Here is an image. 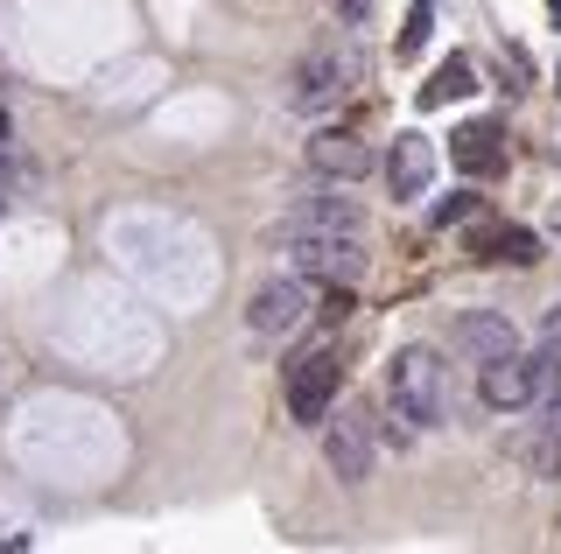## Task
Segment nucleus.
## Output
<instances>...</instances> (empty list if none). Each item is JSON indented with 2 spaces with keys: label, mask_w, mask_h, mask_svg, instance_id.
I'll return each mask as SVG.
<instances>
[{
  "label": "nucleus",
  "mask_w": 561,
  "mask_h": 554,
  "mask_svg": "<svg viewBox=\"0 0 561 554\" xmlns=\"http://www.w3.org/2000/svg\"><path fill=\"white\" fill-rule=\"evenodd\" d=\"M280 253H288V274H302V281H358L365 274V232L280 218Z\"/></svg>",
  "instance_id": "1"
},
{
  "label": "nucleus",
  "mask_w": 561,
  "mask_h": 554,
  "mask_svg": "<svg viewBox=\"0 0 561 554\" xmlns=\"http://www.w3.org/2000/svg\"><path fill=\"white\" fill-rule=\"evenodd\" d=\"M386 401L408 428H435L449 407V372L443 358L428 351V344H408V351H393V366H386Z\"/></svg>",
  "instance_id": "2"
},
{
  "label": "nucleus",
  "mask_w": 561,
  "mask_h": 554,
  "mask_svg": "<svg viewBox=\"0 0 561 554\" xmlns=\"http://www.w3.org/2000/svg\"><path fill=\"white\" fill-rule=\"evenodd\" d=\"M337 344H309L302 358L288 366V414L302 428H323L330 407H337Z\"/></svg>",
  "instance_id": "3"
},
{
  "label": "nucleus",
  "mask_w": 561,
  "mask_h": 554,
  "mask_svg": "<svg viewBox=\"0 0 561 554\" xmlns=\"http://www.w3.org/2000/svg\"><path fill=\"white\" fill-rule=\"evenodd\" d=\"M344 84H351V57H337V49H309V57L295 64V78H288V106L295 113H330L344 99Z\"/></svg>",
  "instance_id": "4"
},
{
  "label": "nucleus",
  "mask_w": 561,
  "mask_h": 554,
  "mask_svg": "<svg viewBox=\"0 0 561 554\" xmlns=\"http://www.w3.org/2000/svg\"><path fill=\"white\" fill-rule=\"evenodd\" d=\"M323 463L337 484H365L373 477V422L358 407H344L337 422H323Z\"/></svg>",
  "instance_id": "5"
},
{
  "label": "nucleus",
  "mask_w": 561,
  "mask_h": 554,
  "mask_svg": "<svg viewBox=\"0 0 561 554\" xmlns=\"http://www.w3.org/2000/svg\"><path fill=\"white\" fill-rule=\"evenodd\" d=\"M245 323H253V337H295L309 323V288L302 274H280V281H267L253 296V309H245Z\"/></svg>",
  "instance_id": "6"
},
{
  "label": "nucleus",
  "mask_w": 561,
  "mask_h": 554,
  "mask_svg": "<svg viewBox=\"0 0 561 554\" xmlns=\"http://www.w3.org/2000/svg\"><path fill=\"white\" fill-rule=\"evenodd\" d=\"M540 386H548V366H540V358H519V351H505V358H484V379H478L484 407H499V414L526 407Z\"/></svg>",
  "instance_id": "7"
},
{
  "label": "nucleus",
  "mask_w": 561,
  "mask_h": 554,
  "mask_svg": "<svg viewBox=\"0 0 561 554\" xmlns=\"http://www.w3.org/2000/svg\"><path fill=\"white\" fill-rule=\"evenodd\" d=\"M379 176L393 197H421V189L435 183V141L428 134H393V154L379 162Z\"/></svg>",
  "instance_id": "8"
},
{
  "label": "nucleus",
  "mask_w": 561,
  "mask_h": 554,
  "mask_svg": "<svg viewBox=\"0 0 561 554\" xmlns=\"http://www.w3.org/2000/svg\"><path fill=\"white\" fill-rule=\"evenodd\" d=\"M456 351H470L484 366V358H505V351H519V331H513V316L505 309H470V316H456Z\"/></svg>",
  "instance_id": "9"
},
{
  "label": "nucleus",
  "mask_w": 561,
  "mask_h": 554,
  "mask_svg": "<svg viewBox=\"0 0 561 554\" xmlns=\"http://www.w3.org/2000/svg\"><path fill=\"white\" fill-rule=\"evenodd\" d=\"M309 169H316V176H330V183H358L365 169H373V148H365L358 134L323 127V134L309 141Z\"/></svg>",
  "instance_id": "10"
},
{
  "label": "nucleus",
  "mask_w": 561,
  "mask_h": 554,
  "mask_svg": "<svg viewBox=\"0 0 561 554\" xmlns=\"http://www.w3.org/2000/svg\"><path fill=\"white\" fill-rule=\"evenodd\" d=\"M288 218H295V224H330V232H365V211L344 197V183H337V189H302Z\"/></svg>",
  "instance_id": "11"
},
{
  "label": "nucleus",
  "mask_w": 561,
  "mask_h": 554,
  "mask_svg": "<svg viewBox=\"0 0 561 554\" xmlns=\"http://www.w3.org/2000/svg\"><path fill=\"white\" fill-rule=\"evenodd\" d=\"M478 92V71H470V57H449L435 64V78L421 84V106H449V99H470Z\"/></svg>",
  "instance_id": "12"
},
{
  "label": "nucleus",
  "mask_w": 561,
  "mask_h": 554,
  "mask_svg": "<svg viewBox=\"0 0 561 554\" xmlns=\"http://www.w3.org/2000/svg\"><path fill=\"white\" fill-rule=\"evenodd\" d=\"M449 154L470 169V176H484V169L505 162V154H499V134H491V127H456V134H449Z\"/></svg>",
  "instance_id": "13"
},
{
  "label": "nucleus",
  "mask_w": 561,
  "mask_h": 554,
  "mask_svg": "<svg viewBox=\"0 0 561 554\" xmlns=\"http://www.w3.org/2000/svg\"><path fill=\"white\" fill-rule=\"evenodd\" d=\"M491 253H499V259H513V267H534V259H540V239L513 224V232H499V239H491Z\"/></svg>",
  "instance_id": "14"
},
{
  "label": "nucleus",
  "mask_w": 561,
  "mask_h": 554,
  "mask_svg": "<svg viewBox=\"0 0 561 554\" xmlns=\"http://www.w3.org/2000/svg\"><path fill=\"white\" fill-rule=\"evenodd\" d=\"M428 28H435V0H414V8H408V28H400V57H414V49L428 43Z\"/></svg>",
  "instance_id": "15"
},
{
  "label": "nucleus",
  "mask_w": 561,
  "mask_h": 554,
  "mask_svg": "<svg viewBox=\"0 0 561 554\" xmlns=\"http://www.w3.org/2000/svg\"><path fill=\"white\" fill-rule=\"evenodd\" d=\"M540 366H548V372L561 366V302L548 309V316H540Z\"/></svg>",
  "instance_id": "16"
},
{
  "label": "nucleus",
  "mask_w": 561,
  "mask_h": 554,
  "mask_svg": "<svg viewBox=\"0 0 561 554\" xmlns=\"http://www.w3.org/2000/svg\"><path fill=\"white\" fill-rule=\"evenodd\" d=\"M470 211H478V204H470V197H463V189H456V197H443V204H435V211H428V218H435V224H463Z\"/></svg>",
  "instance_id": "17"
},
{
  "label": "nucleus",
  "mask_w": 561,
  "mask_h": 554,
  "mask_svg": "<svg viewBox=\"0 0 561 554\" xmlns=\"http://www.w3.org/2000/svg\"><path fill=\"white\" fill-rule=\"evenodd\" d=\"M8 183H14V162H8V141H0V197H8Z\"/></svg>",
  "instance_id": "18"
},
{
  "label": "nucleus",
  "mask_w": 561,
  "mask_h": 554,
  "mask_svg": "<svg viewBox=\"0 0 561 554\" xmlns=\"http://www.w3.org/2000/svg\"><path fill=\"white\" fill-rule=\"evenodd\" d=\"M548 14H554V28H561V0H548Z\"/></svg>",
  "instance_id": "19"
},
{
  "label": "nucleus",
  "mask_w": 561,
  "mask_h": 554,
  "mask_svg": "<svg viewBox=\"0 0 561 554\" xmlns=\"http://www.w3.org/2000/svg\"><path fill=\"white\" fill-rule=\"evenodd\" d=\"M0 141H8V113H0Z\"/></svg>",
  "instance_id": "20"
},
{
  "label": "nucleus",
  "mask_w": 561,
  "mask_h": 554,
  "mask_svg": "<svg viewBox=\"0 0 561 554\" xmlns=\"http://www.w3.org/2000/svg\"><path fill=\"white\" fill-rule=\"evenodd\" d=\"M554 92H561V64H554Z\"/></svg>",
  "instance_id": "21"
},
{
  "label": "nucleus",
  "mask_w": 561,
  "mask_h": 554,
  "mask_svg": "<svg viewBox=\"0 0 561 554\" xmlns=\"http://www.w3.org/2000/svg\"><path fill=\"white\" fill-rule=\"evenodd\" d=\"M554 436H561V407H554Z\"/></svg>",
  "instance_id": "22"
}]
</instances>
